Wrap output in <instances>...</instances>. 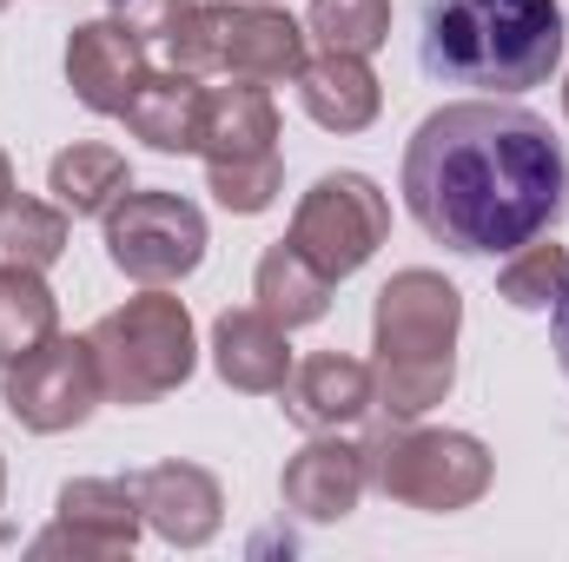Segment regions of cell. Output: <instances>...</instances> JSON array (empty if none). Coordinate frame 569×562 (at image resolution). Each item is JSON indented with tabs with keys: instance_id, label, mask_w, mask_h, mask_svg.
<instances>
[{
	"instance_id": "1",
	"label": "cell",
	"mask_w": 569,
	"mask_h": 562,
	"mask_svg": "<svg viewBox=\"0 0 569 562\" xmlns=\"http://www.w3.org/2000/svg\"><path fill=\"white\" fill-rule=\"evenodd\" d=\"M405 205L437 245L463 259H510L563 219V140L510 100L437 107L405 145Z\"/></svg>"
},
{
	"instance_id": "2",
	"label": "cell",
	"mask_w": 569,
	"mask_h": 562,
	"mask_svg": "<svg viewBox=\"0 0 569 562\" xmlns=\"http://www.w3.org/2000/svg\"><path fill=\"white\" fill-rule=\"evenodd\" d=\"M418 60L443 87H477L483 100L530 93L563 60L557 0H430Z\"/></svg>"
},
{
	"instance_id": "3",
	"label": "cell",
	"mask_w": 569,
	"mask_h": 562,
	"mask_svg": "<svg viewBox=\"0 0 569 562\" xmlns=\"http://www.w3.org/2000/svg\"><path fill=\"white\" fill-rule=\"evenodd\" d=\"M457 324H463V298L457 284L437 272H398L378 291V404L391 418H425L430 404H443L450 378H457Z\"/></svg>"
},
{
	"instance_id": "4",
	"label": "cell",
	"mask_w": 569,
	"mask_h": 562,
	"mask_svg": "<svg viewBox=\"0 0 569 562\" xmlns=\"http://www.w3.org/2000/svg\"><path fill=\"white\" fill-rule=\"evenodd\" d=\"M179 73H226V80H298L305 27L279 13L272 0H192V13L166 40Z\"/></svg>"
},
{
	"instance_id": "5",
	"label": "cell",
	"mask_w": 569,
	"mask_h": 562,
	"mask_svg": "<svg viewBox=\"0 0 569 562\" xmlns=\"http://www.w3.org/2000/svg\"><path fill=\"white\" fill-rule=\"evenodd\" d=\"M87 338H93L107 398H120V404H152L192 378V318L166 284L107 311Z\"/></svg>"
},
{
	"instance_id": "6",
	"label": "cell",
	"mask_w": 569,
	"mask_h": 562,
	"mask_svg": "<svg viewBox=\"0 0 569 562\" xmlns=\"http://www.w3.org/2000/svg\"><path fill=\"white\" fill-rule=\"evenodd\" d=\"M365 476L391 503L463 510L490 490V450L463 430H411V418H391L365 443Z\"/></svg>"
},
{
	"instance_id": "7",
	"label": "cell",
	"mask_w": 569,
	"mask_h": 562,
	"mask_svg": "<svg viewBox=\"0 0 569 562\" xmlns=\"http://www.w3.org/2000/svg\"><path fill=\"white\" fill-rule=\"evenodd\" d=\"M385 232H391V205H385V192H378L365 172H325V179L298 199L284 245H291L298 259H311L325 279L338 284L385 245Z\"/></svg>"
},
{
	"instance_id": "8",
	"label": "cell",
	"mask_w": 569,
	"mask_h": 562,
	"mask_svg": "<svg viewBox=\"0 0 569 562\" xmlns=\"http://www.w3.org/2000/svg\"><path fill=\"white\" fill-rule=\"evenodd\" d=\"M107 259L133 284H179L206 259V219L179 192H120L107 205Z\"/></svg>"
},
{
	"instance_id": "9",
	"label": "cell",
	"mask_w": 569,
	"mask_h": 562,
	"mask_svg": "<svg viewBox=\"0 0 569 562\" xmlns=\"http://www.w3.org/2000/svg\"><path fill=\"white\" fill-rule=\"evenodd\" d=\"M13 423L53 436V430H73V423L93 418V404L107 398V378H100V358H93V338H47L33 344L27 358L7 364V384H0Z\"/></svg>"
},
{
	"instance_id": "10",
	"label": "cell",
	"mask_w": 569,
	"mask_h": 562,
	"mask_svg": "<svg viewBox=\"0 0 569 562\" xmlns=\"http://www.w3.org/2000/svg\"><path fill=\"white\" fill-rule=\"evenodd\" d=\"M140 503H133V483H107V476H87V483H67L60 490V523L47 536H33L40 556H127L133 536H140Z\"/></svg>"
},
{
	"instance_id": "11",
	"label": "cell",
	"mask_w": 569,
	"mask_h": 562,
	"mask_svg": "<svg viewBox=\"0 0 569 562\" xmlns=\"http://www.w3.org/2000/svg\"><path fill=\"white\" fill-rule=\"evenodd\" d=\"M152 73L146 67V40L120 20H87L73 27L67 40V87L80 93V107L93 113H127V100L140 93V80Z\"/></svg>"
},
{
	"instance_id": "12",
	"label": "cell",
	"mask_w": 569,
	"mask_h": 562,
	"mask_svg": "<svg viewBox=\"0 0 569 562\" xmlns=\"http://www.w3.org/2000/svg\"><path fill=\"white\" fill-rule=\"evenodd\" d=\"M199 159H206V165H266V159H279V113H272L266 80L206 87Z\"/></svg>"
},
{
	"instance_id": "13",
	"label": "cell",
	"mask_w": 569,
	"mask_h": 562,
	"mask_svg": "<svg viewBox=\"0 0 569 562\" xmlns=\"http://www.w3.org/2000/svg\"><path fill=\"white\" fill-rule=\"evenodd\" d=\"M133 483V503H140V516L166 536V543H179V550H199V543H212L219 536V483H212V470H199V463H152L140 476H127Z\"/></svg>"
},
{
	"instance_id": "14",
	"label": "cell",
	"mask_w": 569,
	"mask_h": 562,
	"mask_svg": "<svg viewBox=\"0 0 569 562\" xmlns=\"http://www.w3.org/2000/svg\"><path fill=\"white\" fill-rule=\"evenodd\" d=\"M284 510H298V516H311V523H338V516H351L358 510V496L371 490V476H365V450L358 443H338V436H311L291 463H284Z\"/></svg>"
},
{
	"instance_id": "15",
	"label": "cell",
	"mask_w": 569,
	"mask_h": 562,
	"mask_svg": "<svg viewBox=\"0 0 569 562\" xmlns=\"http://www.w3.org/2000/svg\"><path fill=\"white\" fill-rule=\"evenodd\" d=\"M284 398V418L305 423V430H338V423L365 418L378 404V378L371 364L358 358H338V351H318L305 364H291V378L279 384Z\"/></svg>"
},
{
	"instance_id": "16",
	"label": "cell",
	"mask_w": 569,
	"mask_h": 562,
	"mask_svg": "<svg viewBox=\"0 0 569 562\" xmlns=\"http://www.w3.org/2000/svg\"><path fill=\"white\" fill-rule=\"evenodd\" d=\"M212 364H219V378H226L232 391H252V398L279 391L284 378H291L284 324H279V318H266L259 304L226 311V318L212 324Z\"/></svg>"
},
{
	"instance_id": "17",
	"label": "cell",
	"mask_w": 569,
	"mask_h": 562,
	"mask_svg": "<svg viewBox=\"0 0 569 562\" xmlns=\"http://www.w3.org/2000/svg\"><path fill=\"white\" fill-rule=\"evenodd\" d=\"M378 73L365 67V53H318L298 67V107L325 127V133H365L378 120Z\"/></svg>"
},
{
	"instance_id": "18",
	"label": "cell",
	"mask_w": 569,
	"mask_h": 562,
	"mask_svg": "<svg viewBox=\"0 0 569 562\" xmlns=\"http://www.w3.org/2000/svg\"><path fill=\"white\" fill-rule=\"evenodd\" d=\"M127 133L146 140L152 152H199V127H206V87L199 73H146L140 93L127 100Z\"/></svg>"
},
{
	"instance_id": "19",
	"label": "cell",
	"mask_w": 569,
	"mask_h": 562,
	"mask_svg": "<svg viewBox=\"0 0 569 562\" xmlns=\"http://www.w3.org/2000/svg\"><path fill=\"white\" fill-rule=\"evenodd\" d=\"M127 185H133L127 152H120V145H100V140L67 145V152H53V165H47V192H53V205L73 212V219H93V212L107 219V205H113Z\"/></svg>"
},
{
	"instance_id": "20",
	"label": "cell",
	"mask_w": 569,
	"mask_h": 562,
	"mask_svg": "<svg viewBox=\"0 0 569 562\" xmlns=\"http://www.w3.org/2000/svg\"><path fill=\"white\" fill-rule=\"evenodd\" d=\"M252 298H259V311H266V318H279L284 331H298V324H318V318L331 311V279H325L311 259H298V252L279 239V245L259 259Z\"/></svg>"
},
{
	"instance_id": "21",
	"label": "cell",
	"mask_w": 569,
	"mask_h": 562,
	"mask_svg": "<svg viewBox=\"0 0 569 562\" xmlns=\"http://www.w3.org/2000/svg\"><path fill=\"white\" fill-rule=\"evenodd\" d=\"M60 252H67V212H60V205H40V199L7 192V199H0V265L47 272Z\"/></svg>"
},
{
	"instance_id": "22",
	"label": "cell",
	"mask_w": 569,
	"mask_h": 562,
	"mask_svg": "<svg viewBox=\"0 0 569 562\" xmlns=\"http://www.w3.org/2000/svg\"><path fill=\"white\" fill-rule=\"evenodd\" d=\"M53 338V291L27 265H0V364Z\"/></svg>"
},
{
	"instance_id": "23",
	"label": "cell",
	"mask_w": 569,
	"mask_h": 562,
	"mask_svg": "<svg viewBox=\"0 0 569 562\" xmlns=\"http://www.w3.org/2000/svg\"><path fill=\"white\" fill-rule=\"evenodd\" d=\"M305 33L325 53H371L391 33V0H311Z\"/></svg>"
},
{
	"instance_id": "24",
	"label": "cell",
	"mask_w": 569,
	"mask_h": 562,
	"mask_svg": "<svg viewBox=\"0 0 569 562\" xmlns=\"http://www.w3.org/2000/svg\"><path fill=\"white\" fill-rule=\"evenodd\" d=\"M563 279H569V252H563V245L530 239V245H517V252H510V265H503L497 291H503L517 311H550V304H557V291H563Z\"/></svg>"
},
{
	"instance_id": "25",
	"label": "cell",
	"mask_w": 569,
	"mask_h": 562,
	"mask_svg": "<svg viewBox=\"0 0 569 562\" xmlns=\"http://www.w3.org/2000/svg\"><path fill=\"white\" fill-rule=\"evenodd\" d=\"M206 185L226 212H266L279 199V159H266V165H206Z\"/></svg>"
},
{
	"instance_id": "26",
	"label": "cell",
	"mask_w": 569,
	"mask_h": 562,
	"mask_svg": "<svg viewBox=\"0 0 569 562\" xmlns=\"http://www.w3.org/2000/svg\"><path fill=\"white\" fill-rule=\"evenodd\" d=\"M120 27H133L140 40H172V27L192 13V0H107Z\"/></svg>"
},
{
	"instance_id": "27",
	"label": "cell",
	"mask_w": 569,
	"mask_h": 562,
	"mask_svg": "<svg viewBox=\"0 0 569 562\" xmlns=\"http://www.w3.org/2000/svg\"><path fill=\"white\" fill-rule=\"evenodd\" d=\"M557 358H563V378H569V279H563V291H557Z\"/></svg>"
},
{
	"instance_id": "28",
	"label": "cell",
	"mask_w": 569,
	"mask_h": 562,
	"mask_svg": "<svg viewBox=\"0 0 569 562\" xmlns=\"http://www.w3.org/2000/svg\"><path fill=\"white\" fill-rule=\"evenodd\" d=\"M13 192V165H7V152H0V199Z\"/></svg>"
},
{
	"instance_id": "29",
	"label": "cell",
	"mask_w": 569,
	"mask_h": 562,
	"mask_svg": "<svg viewBox=\"0 0 569 562\" xmlns=\"http://www.w3.org/2000/svg\"><path fill=\"white\" fill-rule=\"evenodd\" d=\"M563 113H569V87H563Z\"/></svg>"
},
{
	"instance_id": "30",
	"label": "cell",
	"mask_w": 569,
	"mask_h": 562,
	"mask_svg": "<svg viewBox=\"0 0 569 562\" xmlns=\"http://www.w3.org/2000/svg\"><path fill=\"white\" fill-rule=\"evenodd\" d=\"M0 490H7V470H0Z\"/></svg>"
},
{
	"instance_id": "31",
	"label": "cell",
	"mask_w": 569,
	"mask_h": 562,
	"mask_svg": "<svg viewBox=\"0 0 569 562\" xmlns=\"http://www.w3.org/2000/svg\"><path fill=\"white\" fill-rule=\"evenodd\" d=\"M0 7H7V0H0Z\"/></svg>"
}]
</instances>
